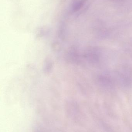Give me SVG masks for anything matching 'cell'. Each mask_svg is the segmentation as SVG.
I'll return each mask as SVG.
<instances>
[{"instance_id": "1", "label": "cell", "mask_w": 132, "mask_h": 132, "mask_svg": "<svg viewBox=\"0 0 132 132\" xmlns=\"http://www.w3.org/2000/svg\"><path fill=\"white\" fill-rule=\"evenodd\" d=\"M84 2L85 0H78L74 2L73 5V9L74 11H77L80 9L83 6Z\"/></svg>"}]
</instances>
